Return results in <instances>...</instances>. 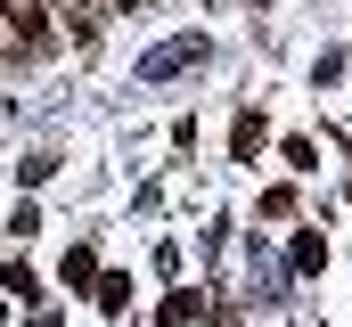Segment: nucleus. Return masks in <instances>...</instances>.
I'll return each mask as SVG.
<instances>
[{
  "label": "nucleus",
  "instance_id": "obj_1",
  "mask_svg": "<svg viewBox=\"0 0 352 327\" xmlns=\"http://www.w3.org/2000/svg\"><path fill=\"white\" fill-rule=\"evenodd\" d=\"M205 58H213V41H205V33H180V41H164V49L140 58V82H173V74H188V66H205Z\"/></svg>",
  "mask_w": 352,
  "mask_h": 327
},
{
  "label": "nucleus",
  "instance_id": "obj_2",
  "mask_svg": "<svg viewBox=\"0 0 352 327\" xmlns=\"http://www.w3.org/2000/svg\"><path fill=\"white\" fill-rule=\"evenodd\" d=\"M287 262H295V270H328V238H311V229H303V238H295V253H287Z\"/></svg>",
  "mask_w": 352,
  "mask_h": 327
},
{
  "label": "nucleus",
  "instance_id": "obj_3",
  "mask_svg": "<svg viewBox=\"0 0 352 327\" xmlns=\"http://www.w3.org/2000/svg\"><path fill=\"white\" fill-rule=\"evenodd\" d=\"M230 148H238V156H254V148H263V115H254V106L238 115V131H230Z\"/></svg>",
  "mask_w": 352,
  "mask_h": 327
},
{
  "label": "nucleus",
  "instance_id": "obj_4",
  "mask_svg": "<svg viewBox=\"0 0 352 327\" xmlns=\"http://www.w3.org/2000/svg\"><path fill=\"white\" fill-rule=\"evenodd\" d=\"M98 311H131V278H98Z\"/></svg>",
  "mask_w": 352,
  "mask_h": 327
},
{
  "label": "nucleus",
  "instance_id": "obj_5",
  "mask_svg": "<svg viewBox=\"0 0 352 327\" xmlns=\"http://www.w3.org/2000/svg\"><path fill=\"white\" fill-rule=\"evenodd\" d=\"M66 278H74V286H90V278H98V253H90V245H74V253H66Z\"/></svg>",
  "mask_w": 352,
  "mask_h": 327
},
{
  "label": "nucleus",
  "instance_id": "obj_6",
  "mask_svg": "<svg viewBox=\"0 0 352 327\" xmlns=\"http://www.w3.org/2000/svg\"><path fill=\"white\" fill-rule=\"evenodd\" d=\"M50 172H58V156H25V164H16V180H25V188H41Z\"/></svg>",
  "mask_w": 352,
  "mask_h": 327
},
{
  "label": "nucleus",
  "instance_id": "obj_7",
  "mask_svg": "<svg viewBox=\"0 0 352 327\" xmlns=\"http://www.w3.org/2000/svg\"><path fill=\"white\" fill-rule=\"evenodd\" d=\"M188 319H197V303H188V295H173V303H164V319H156V327H188Z\"/></svg>",
  "mask_w": 352,
  "mask_h": 327
}]
</instances>
